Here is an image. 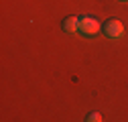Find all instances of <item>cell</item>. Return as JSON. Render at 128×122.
I'll return each mask as SVG.
<instances>
[{"mask_svg": "<svg viewBox=\"0 0 128 122\" xmlns=\"http://www.w3.org/2000/svg\"><path fill=\"white\" fill-rule=\"evenodd\" d=\"M122 2H126V0H122Z\"/></svg>", "mask_w": 128, "mask_h": 122, "instance_id": "5", "label": "cell"}, {"mask_svg": "<svg viewBox=\"0 0 128 122\" xmlns=\"http://www.w3.org/2000/svg\"><path fill=\"white\" fill-rule=\"evenodd\" d=\"M102 28V24L96 20L94 16H79V26H77V30L82 35H88V37H92V35H96L98 30Z\"/></svg>", "mask_w": 128, "mask_h": 122, "instance_id": "1", "label": "cell"}, {"mask_svg": "<svg viewBox=\"0 0 128 122\" xmlns=\"http://www.w3.org/2000/svg\"><path fill=\"white\" fill-rule=\"evenodd\" d=\"M86 120H88V122H100V120H102V114H100V112H90Z\"/></svg>", "mask_w": 128, "mask_h": 122, "instance_id": "4", "label": "cell"}, {"mask_svg": "<svg viewBox=\"0 0 128 122\" xmlns=\"http://www.w3.org/2000/svg\"><path fill=\"white\" fill-rule=\"evenodd\" d=\"M102 30H104V35H106L108 39L116 41V39H120V37L124 35V24H122L118 18H110V20L102 26Z\"/></svg>", "mask_w": 128, "mask_h": 122, "instance_id": "2", "label": "cell"}, {"mask_svg": "<svg viewBox=\"0 0 128 122\" xmlns=\"http://www.w3.org/2000/svg\"><path fill=\"white\" fill-rule=\"evenodd\" d=\"M61 26H63V30H65V33H77L79 18H77V16H67V18H63Z\"/></svg>", "mask_w": 128, "mask_h": 122, "instance_id": "3", "label": "cell"}]
</instances>
